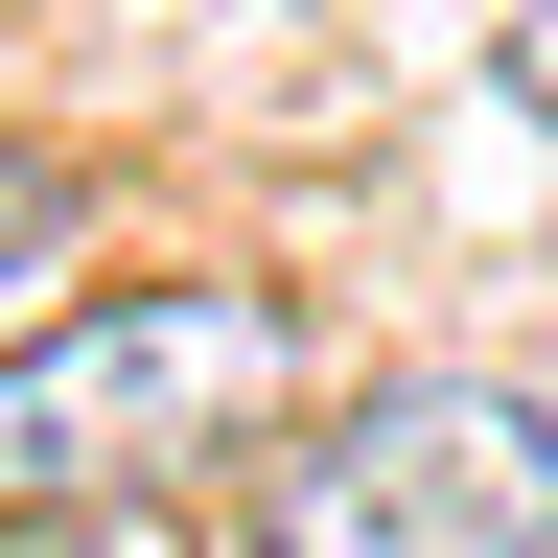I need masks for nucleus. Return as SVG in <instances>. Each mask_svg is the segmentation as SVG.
Returning a JSON list of instances; mask_svg holds the SVG:
<instances>
[{
	"label": "nucleus",
	"instance_id": "obj_5",
	"mask_svg": "<svg viewBox=\"0 0 558 558\" xmlns=\"http://www.w3.org/2000/svg\"><path fill=\"white\" fill-rule=\"evenodd\" d=\"M512 94H535V140H558V0H512Z\"/></svg>",
	"mask_w": 558,
	"mask_h": 558
},
{
	"label": "nucleus",
	"instance_id": "obj_4",
	"mask_svg": "<svg viewBox=\"0 0 558 558\" xmlns=\"http://www.w3.org/2000/svg\"><path fill=\"white\" fill-rule=\"evenodd\" d=\"M0 558H163L140 512H47V535H0Z\"/></svg>",
	"mask_w": 558,
	"mask_h": 558
},
{
	"label": "nucleus",
	"instance_id": "obj_3",
	"mask_svg": "<svg viewBox=\"0 0 558 558\" xmlns=\"http://www.w3.org/2000/svg\"><path fill=\"white\" fill-rule=\"evenodd\" d=\"M70 233H94V163H47V140H0V326H47Z\"/></svg>",
	"mask_w": 558,
	"mask_h": 558
},
{
	"label": "nucleus",
	"instance_id": "obj_2",
	"mask_svg": "<svg viewBox=\"0 0 558 558\" xmlns=\"http://www.w3.org/2000/svg\"><path fill=\"white\" fill-rule=\"evenodd\" d=\"M233 558H558V396L535 373H373L279 418Z\"/></svg>",
	"mask_w": 558,
	"mask_h": 558
},
{
	"label": "nucleus",
	"instance_id": "obj_1",
	"mask_svg": "<svg viewBox=\"0 0 558 558\" xmlns=\"http://www.w3.org/2000/svg\"><path fill=\"white\" fill-rule=\"evenodd\" d=\"M303 396L279 279H94V303L0 326V535L47 512H163L186 465H256Z\"/></svg>",
	"mask_w": 558,
	"mask_h": 558
}]
</instances>
